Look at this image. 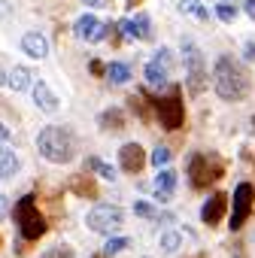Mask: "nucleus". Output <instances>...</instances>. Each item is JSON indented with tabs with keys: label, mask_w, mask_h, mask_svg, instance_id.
Instances as JSON below:
<instances>
[{
	"label": "nucleus",
	"mask_w": 255,
	"mask_h": 258,
	"mask_svg": "<svg viewBox=\"0 0 255 258\" xmlns=\"http://www.w3.org/2000/svg\"><path fill=\"white\" fill-rule=\"evenodd\" d=\"M213 88H216V94L222 100H231V103L243 100L249 94V73H246V67L237 58H231V55H219L216 64H213Z\"/></svg>",
	"instance_id": "nucleus-1"
},
{
	"label": "nucleus",
	"mask_w": 255,
	"mask_h": 258,
	"mask_svg": "<svg viewBox=\"0 0 255 258\" xmlns=\"http://www.w3.org/2000/svg\"><path fill=\"white\" fill-rule=\"evenodd\" d=\"M37 152L52 164H70L76 158V137H73L70 127L46 124L37 134Z\"/></svg>",
	"instance_id": "nucleus-2"
},
{
	"label": "nucleus",
	"mask_w": 255,
	"mask_h": 258,
	"mask_svg": "<svg viewBox=\"0 0 255 258\" xmlns=\"http://www.w3.org/2000/svg\"><path fill=\"white\" fill-rule=\"evenodd\" d=\"M13 216H16V225H19L22 240H40L46 234V219L37 213V198L34 195H25L13 207Z\"/></svg>",
	"instance_id": "nucleus-3"
},
{
	"label": "nucleus",
	"mask_w": 255,
	"mask_h": 258,
	"mask_svg": "<svg viewBox=\"0 0 255 258\" xmlns=\"http://www.w3.org/2000/svg\"><path fill=\"white\" fill-rule=\"evenodd\" d=\"M182 67H185L188 91L192 94H201L207 88V58H204V52L192 40H182Z\"/></svg>",
	"instance_id": "nucleus-4"
},
{
	"label": "nucleus",
	"mask_w": 255,
	"mask_h": 258,
	"mask_svg": "<svg viewBox=\"0 0 255 258\" xmlns=\"http://www.w3.org/2000/svg\"><path fill=\"white\" fill-rule=\"evenodd\" d=\"M155 115H158V121H161L164 131H176V127H182V121H185V106H182L179 88H170L164 97L155 100Z\"/></svg>",
	"instance_id": "nucleus-5"
},
{
	"label": "nucleus",
	"mask_w": 255,
	"mask_h": 258,
	"mask_svg": "<svg viewBox=\"0 0 255 258\" xmlns=\"http://www.w3.org/2000/svg\"><path fill=\"white\" fill-rule=\"evenodd\" d=\"M121 222H124V213L118 210V207H106V204H97V207H91L88 213H85V225L94 231V234H115L118 228H121Z\"/></svg>",
	"instance_id": "nucleus-6"
},
{
	"label": "nucleus",
	"mask_w": 255,
	"mask_h": 258,
	"mask_svg": "<svg viewBox=\"0 0 255 258\" xmlns=\"http://www.w3.org/2000/svg\"><path fill=\"white\" fill-rule=\"evenodd\" d=\"M222 176V164L216 161V155H192L188 158V179H192V185L195 188H204L207 182H213V179H219Z\"/></svg>",
	"instance_id": "nucleus-7"
},
{
	"label": "nucleus",
	"mask_w": 255,
	"mask_h": 258,
	"mask_svg": "<svg viewBox=\"0 0 255 258\" xmlns=\"http://www.w3.org/2000/svg\"><path fill=\"white\" fill-rule=\"evenodd\" d=\"M252 204H255V188L249 182H240L234 188V201H231V231H240L243 228V222L252 213Z\"/></svg>",
	"instance_id": "nucleus-8"
},
{
	"label": "nucleus",
	"mask_w": 255,
	"mask_h": 258,
	"mask_svg": "<svg viewBox=\"0 0 255 258\" xmlns=\"http://www.w3.org/2000/svg\"><path fill=\"white\" fill-rule=\"evenodd\" d=\"M118 31L124 40H149L152 37V19L146 13H137L134 19H121Z\"/></svg>",
	"instance_id": "nucleus-9"
},
{
	"label": "nucleus",
	"mask_w": 255,
	"mask_h": 258,
	"mask_svg": "<svg viewBox=\"0 0 255 258\" xmlns=\"http://www.w3.org/2000/svg\"><path fill=\"white\" fill-rule=\"evenodd\" d=\"M143 164H146V152L140 143H124L118 149V167L124 173H137V170H143Z\"/></svg>",
	"instance_id": "nucleus-10"
},
{
	"label": "nucleus",
	"mask_w": 255,
	"mask_h": 258,
	"mask_svg": "<svg viewBox=\"0 0 255 258\" xmlns=\"http://www.w3.org/2000/svg\"><path fill=\"white\" fill-rule=\"evenodd\" d=\"M225 210H228V195H225V191H216L213 198H207V201H204V207H201V222L213 228V225H219V222H222Z\"/></svg>",
	"instance_id": "nucleus-11"
},
{
	"label": "nucleus",
	"mask_w": 255,
	"mask_h": 258,
	"mask_svg": "<svg viewBox=\"0 0 255 258\" xmlns=\"http://www.w3.org/2000/svg\"><path fill=\"white\" fill-rule=\"evenodd\" d=\"M31 94H34V103H37L43 112H49V115H52V112H58L61 100H58V94H55V91H52L43 79H37V82L31 85Z\"/></svg>",
	"instance_id": "nucleus-12"
},
{
	"label": "nucleus",
	"mask_w": 255,
	"mask_h": 258,
	"mask_svg": "<svg viewBox=\"0 0 255 258\" xmlns=\"http://www.w3.org/2000/svg\"><path fill=\"white\" fill-rule=\"evenodd\" d=\"M176 170H167V167H161L158 170V176H155V204H167L170 198H173V188H176Z\"/></svg>",
	"instance_id": "nucleus-13"
},
{
	"label": "nucleus",
	"mask_w": 255,
	"mask_h": 258,
	"mask_svg": "<svg viewBox=\"0 0 255 258\" xmlns=\"http://www.w3.org/2000/svg\"><path fill=\"white\" fill-rule=\"evenodd\" d=\"M22 52L28 55V58H46L49 55V43H46V37L43 34H37V31H28L25 37H22Z\"/></svg>",
	"instance_id": "nucleus-14"
},
{
	"label": "nucleus",
	"mask_w": 255,
	"mask_h": 258,
	"mask_svg": "<svg viewBox=\"0 0 255 258\" xmlns=\"http://www.w3.org/2000/svg\"><path fill=\"white\" fill-rule=\"evenodd\" d=\"M143 76H146V82H149L152 88H167V82H170V70H167L164 64H158L155 58L143 67Z\"/></svg>",
	"instance_id": "nucleus-15"
},
{
	"label": "nucleus",
	"mask_w": 255,
	"mask_h": 258,
	"mask_svg": "<svg viewBox=\"0 0 255 258\" xmlns=\"http://www.w3.org/2000/svg\"><path fill=\"white\" fill-rule=\"evenodd\" d=\"M97 25H100V22H97V16H94V13H85V16H79V19L73 22V34H76V40H85V43H88Z\"/></svg>",
	"instance_id": "nucleus-16"
},
{
	"label": "nucleus",
	"mask_w": 255,
	"mask_h": 258,
	"mask_svg": "<svg viewBox=\"0 0 255 258\" xmlns=\"http://www.w3.org/2000/svg\"><path fill=\"white\" fill-rule=\"evenodd\" d=\"M31 85H34L31 70L22 67V64H16V67L10 70V88H13V91H31Z\"/></svg>",
	"instance_id": "nucleus-17"
},
{
	"label": "nucleus",
	"mask_w": 255,
	"mask_h": 258,
	"mask_svg": "<svg viewBox=\"0 0 255 258\" xmlns=\"http://www.w3.org/2000/svg\"><path fill=\"white\" fill-rule=\"evenodd\" d=\"M103 76L112 82V85H124V82H131V67H128L124 61H112L103 67Z\"/></svg>",
	"instance_id": "nucleus-18"
},
{
	"label": "nucleus",
	"mask_w": 255,
	"mask_h": 258,
	"mask_svg": "<svg viewBox=\"0 0 255 258\" xmlns=\"http://www.w3.org/2000/svg\"><path fill=\"white\" fill-rule=\"evenodd\" d=\"M19 167H22L19 155L7 146H0V179H10L13 173H19Z\"/></svg>",
	"instance_id": "nucleus-19"
},
{
	"label": "nucleus",
	"mask_w": 255,
	"mask_h": 258,
	"mask_svg": "<svg viewBox=\"0 0 255 258\" xmlns=\"http://www.w3.org/2000/svg\"><path fill=\"white\" fill-rule=\"evenodd\" d=\"M100 127H103V131H109V134L121 131V127H124V118H121V112H118V109H106V112L100 115Z\"/></svg>",
	"instance_id": "nucleus-20"
},
{
	"label": "nucleus",
	"mask_w": 255,
	"mask_h": 258,
	"mask_svg": "<svg viewBox=\"0 0 255 258\" xmlns=\"http://www.w3.org/2000/svg\"><path fill=\"white\" fill-rule=\"evenodd\" d=\"M158 243H161V252H176V249L182 246V234H179V231H173V228H167V231L161 234V240H158Z\"/></svg>",
	"instance_id": "nucleus-21"
},
{
	"label": "nucleus",
	"mask_w": 255,
	"mask_h": 258,
	"mask_svg": "<svg viewBox=\"0 0 255 258\" xmlns=\"http://www.w3.org/2000/svg\"><path fill=\"white\" fill-rule=\"evenodd\" d=\"M149 161H152V167L158 170V167H167L170 161H173V152L167 149V146H155L152 149V155H149Z\"/></svg>",
	"instance_id": "nucleus-22"
},
{
	"label": "nucleus",
	"mask_w": 255,
	"mask_h": 258,
	"mask_svg": "<svg viewBox=\"0 0 255 258\" xmlns=\"http://www.w3.org/2000/svg\"><path fill=\"white\" fill-rule=\"evenodd\" d=\"M128 246H131V240H128V237H106L103 255L109 258V255H115V252H121V249H128Z\"/></svg>",
	"instance_id": "nucleus-23"
},
{
	"label": "nucleus",
	"mask_w": 255,
	"mask_h": 258,
	"mask_svg": "<svg viewBox=\"0 0 255 258\" xmlns=\"http://www.w3.org/2000/svg\"><path fill=\"white\" fill-rule=\"evenodd\" d=\"M134 213H137L140 219H155V216H158V207H155L152 201H134Z\"/></svg>",
	"instance_id": "nucleus-24"
},
{
	"label": "nucleus",
	"mask_w": 255,
	"mask_h": 258,
	"mask_svg": "<svg viewBox=\"0 0 255 258\" xmlns=\"http://www.w3.org/2000/svg\"><path fill=\"white\" fill-rule=\"evenodd\" d=\"M216 16H219V19H222L225 25H231V22H234V19L240 16V13H237V7H234V4H225V0H222V4L216 7Z\"/></svg>",
	"instance_id": "nucleus-25"
},
{
	"label": "nucleus",
	"mask_w": 255,
	"mask_h": 258,
	"mask_svg": "<svg viewBox=\"0 0 255 258\" xmlns=\"http://www.w3.org/2000/svg\"><path fill=\"white\" fill-rule=\"evenodd\" d=\"M88 164H91V167L100 173V179H109V182L115 179V167H109V164H103V161H97V158H91Z\"/></svg>",
	"instance_id": "nucleus-26"
},
{
	"label": "nucleus",
	"mask_w": 255,
	"mask_h": 258,
	"mask_svg": "<svg viewBox=\"0 0 255 258\" xmlns=\"http://www.w3.org/2000/svg\"><path fill=\"white\" fill-rule=\"evenodd\" d=\"M40 258H73V249L61 243V246H52V249H46Z\"/></svg>",
	"instance_id": "nucleus-27"
},
{
	"label": "nucleus",
	"mask_w": 255,
	"mask_h": 258,
	"mask_svg": "<svg viewBox=\"0 0 255 258\" xmlns=\"http://www.w3.org/2000/svg\"><path fill=\"white\" fill-rule=\"evenodd\" d=\"M109 31H112V25H103V22H100V25L94 28V34H91V40H88V43H103Z\"/></svg>",
	"instance_id": "nucleus-28"
},
{
	"label": "nucleus",
	"mask_w": 255,
	"mask_h": 258,
	"mask_svg": "<svg viewBox=\"0 0 255 258\" xmlns=\"http://www.w3.org/2000/svg\"><path fill=\"white\" fill-rule=\"evenodd\" d=\"M201 7V0H179V13H195Z\"/></svg>",
	"instance_id": "nucleus-29"
},
{
	"label": "nucleus",
	"mask_w": 255,
	"mask_h": 258,
	"mask_svg": "<svg viewBox=\"0 0 255 258\" xmlns=\"http://www.w3.org/2000/svg\"><path fill=\"white\" fill-rule=\"evenodd\" d=\"M243 58H246V61H255V43H252V40L243 46Z\"/></svg>",
	"instance_id": "nucleus-30"
},
{
	"label": "nucleus",
	"mask_w": 255,
	"mask_h": 258,
	"mask_svg": "<svg viewBox=\"0 0 255 258\" xmlns=\"http://www.w3.org/2000/svg\"><path fill=\"white\" fill-rule=\"evenodd\" d=\"M243 13L255 22V0H243Z\"/></svg>",
	"instance_id": "nucleus-31"
},
{
	"label": "nucleus",
	"mask_w": 255,
	"mask_h": 258,
	"mask_svg": "<svg viewBox=\"0 0 255 258\" xmlns=\"http://www.w3.org/2000/svg\"><path fill=\"white\" fill-rule=\"evenodd\" d=\"M7 213H10V198H7V195H0V219H4Z\"/></svg>",
	"instance_id": "nucleus-32"
},
{
	"label": "nucleus",
	"mask_w": 255,
	"mask_h": 258,
	"mask_svg": "<svg viewBox=\"0 0 255 258\" xmlns=\"http://www.w3.org/2000/svg\"><path fill=\"white\" fill-rule=\"evenodd\" d=\"M192 16H198V22H207V19H210V10H207V7H198Z\"/></svg>",
	"instance_id": "nucleus-33"
},
{
	"label": "nucleus",
	"mask_w": 255,
	"mask_h": 258,
	"mask_svg": "<svg viewBox=\"0 0 255 258\" xmlns=\"http://www.w3.org/2000/svg\"><path fill=\"white\" fill-rule=\"evenodd\" d=\"M10 134H13V131H10V127H7L4 121H0V146H4V143L10 140Z\"/></svg>",
	"instance_id": "nucleus-34"
},
{
	"label": "nucleus",
	"mask_w": 255,
	"mask_h": 258,
	"mask_svg": "<svg viewBox=\"0 0 255 258\" xmlns=\"http://www.w3.org/2000/svg\"><path fill=\"white\" fill-rule=\"evenodd\" d=\"M10 13H13L10 4H7V0H0V19H10Z\"/></svg>",
	"instance_id": "nucleus-35"
},
{
	"label": "nucleus",
	"mask_w": 255,
	"mask_h": 258,
	"mask_svg": "<svg viewBox=\"0 0 255 258\" xmlns=\"http://www.w3.org/2000/svg\"><path fill=\"white\" fill-rule=\"evenodd\" d=\"M82 4H85V7H91V10H100L106 0H82Z\"/></svg>",
	"instance_id": "nucleus-36"
},
{
	"label": "nucleus",
	"mask_w": 255,
	"mask_h": 258,
	"mask_svg": "<svg viewBox=\"0 0 255 258\" xmlns=\"http://www.w3.org/2000/svg\"><path fill=\"white\" fill-rule=\"evenodd\" d=\"M91 73L100 76V73H103V64H100V61H91Z\"/></svg>",
	"instance_id": "nucleus-37"
},
{
	"label": "nucleus",
	"mask_w": 255,
	"mask_h": 258,
	"mask_svg": "<svg viewBox=\"0 0 255 258\" xmlns=\"http://www.w3.org/2000/svg\"><path fill=\"white\" fill-rule=\"evenodd\" d=\"M249 124H252V131H255V115H252V121H249Z\"/></svg>",
	"instance_id": "nucleus-38"
},
{
	"label": "nucleus",
	"mask_w": 255,
	"mask_h": 258,
	"mask_svg": "<svg viewBox=\"0 0 255 258\" xmlns=\"http://www.w3.org/2000/svg\"><path fill=\"white\" fill-rule=\"evenodd\" d=\"M225 4H231V0H225Z\"/></svg>",
	"instance_id": "nucleus-39"
}]
</instances>
